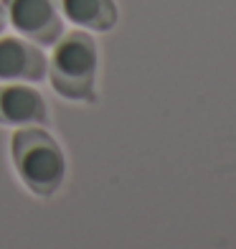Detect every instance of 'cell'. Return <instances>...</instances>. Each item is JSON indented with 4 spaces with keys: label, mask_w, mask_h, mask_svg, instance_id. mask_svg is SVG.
<instances>
[{
    "label": "cell",
    "mask_w": 236,
    "mask_h": 249,
    "mask_svg": "<svg viewBox=\"0 0 236 249\" xmlns=\"http://www.w3.org/2000/svg\"><path fill=\"white\" fill-rule=\"evenodd\" d=\"M13 165L23 180V186L41 198L53 196L66 178V158L61 145L51 132L38 124L20 127L10 138Z\"/></svg>",
    "instance_id": "1"
},
{
    "label": "cell",
    "mask_w": 236,
    "mask_h": 249,
    "mask_svg": "<svg viewBox=\"0 0 236 249\" xmlns=\"http://www.w3.org/2000/svg\"><path fill=\"white\" fill-rule=\"evenodd\" d=\"M97 43L86 31H71L53 43L49 79L56 94L71 102H97Z\"/></svg>",
    "instance_id": "2"
},
{
    "label": "cell",
    "mask_w": 236,
    "mask_h": 249,
    "mask_svg": "<svg viewBox=\"0 0 236 249\" xmlns=\"http://www.w3.org/2000/svg\"><path fill=\"white\" fill-rule=\"evenodd\" d=\"M8 23L36 46H53L64 36V16L56 0H3Z\"/></svg>",
    "instance_id": "3"
},
{
    "label": "cell",
    "mask_w": 236,
    "mask_h": 249,
    "mask_svg": "<svg viewBox=\"0 0 236 249\" xmlns=\"http://www.w3.org/2000/svg\"><path fill=\"white\" fill-rule=\"evenodd\" d=\"M49 76V59L43 51L20 36L0 38V82L41 84Z\"/></svg>",
    "instance_id": "4"
},
{
    "label": "cell",
    "mask_w": 236,
    "mask_h": 249,
    "mask_svg": "<svg viewBox=\"0 0 236 249\" xmlns=\"http://www.w3.org/2000/svg\"><path fill=\"white\" fill-rule=\"evenodd\" d=\"M49 105L38 89L31 84H0V124L10 127H31L49 124Z\"/></svg>",
    "instance_id": "5"
},
{
    "label": "cell",
    "mask_w": 236,
    "mask_h": 249,
    "mask_svg": "<svg viewBox=\"0 0 236 249\" xmlns=\"http://www.w3.org/2000/svg\"><path fill=\"white\" fill-rule=\"evenodd\" d=\"M56 5L66 20L94 33L112 31L119 18L115 0H56Z\"/></svg>",
    "instance_id": "6"
},
{
    "label": "cell",
    "mask_w": 236,
    "mask_h": 249,
    "mask_svg": "<svg viewBox=\"0 0 236 249\" xmlns=\"http://www.w3.org/2000/svg\"><path fill=\"white\" fill-rule=\"evenodd\" d=\"M5 23H8V18H5V10H3V3H0V36H3V31H5Z\"/></svg>",
    "instance_id": "7"
}]
</instances>
